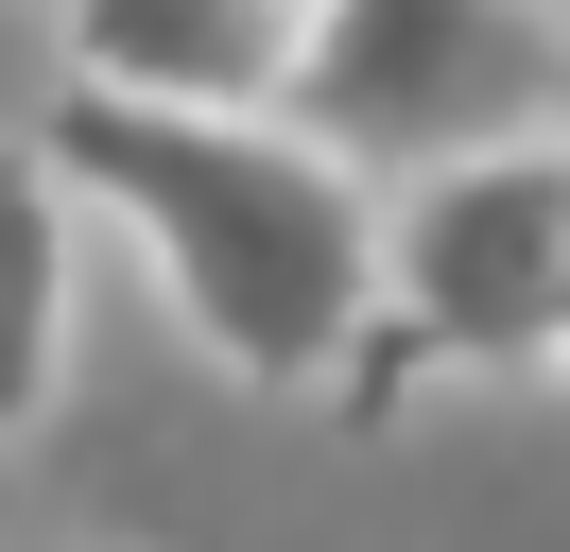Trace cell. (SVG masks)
I'll return each mask as SVG.
<instances>
[{"label": "cell", "instance_id": "6da1fadb", "mask_svg": "<svg viewBox=\"0 0 570 552\" xmlns=\"http://www.w3.org/2000/svg\"><path fill=\"white\" fill-rule=\"evenodd\" d=\"M36 156L70 172L87 225L139 241V276L174 294L208 363L277 379V397L346 379L363 310H381V172L363 156H328L277 103H121V87H70Z\"/></svg>", "mask_w": 570, "mask_h": 552}, {"label": "cell", "instance_id": "7a4b0ae2", "mask_svg": "<svg viewBox=\"0 0 570 552\" xmlns=\"http://www.w3.org/2000/svg\"><path fill=\"white\" fill-rule=\"evenodd\" d=\"M553 294H570V121L466 138V156L397 172V225H381V310H363L346 379H363V397H381L397 363L535 379V363H553Z\"/></svg>", "mask_w": 570, "mask_h": 552}, {"label": "cell", "instance_id": "3957f363", "mask_svg": "<svg viewBox=\"0 0 570 552\" xmlns=\"http://www.w3.org/2000/svg\"><path fill=\"white\" fill-rule=\"evenodd\" d=\"M277 121H312L363 172H432L466 138L570 121V18H535V0H312Z\"/></svg>", "mask_w": 570, "mask_h": 552}, {"label": "cell", "instance_id": "277c9868", "mask_svg": "<svg viewBox=\"0 0 570 552\" xmlns=\"http://www.w3.org/2000/svg\"><path fill=\"white\" fill-rule=\"evenodd\" d=\"M294 18L312 0H52L70 87H121V103H277Z\"/></svg>", "mask_w": 570, "mask_h": 552}, {"label": "cell", "instance_id": "5b68a950", "mask_svg": "<svg viewBox=\"0 0 570 552\" xmlns=\"http://www.w3.org/2000/svg\"><path fill=\"white\" fill-rule=\"evenodd\" d=\"M70 276H87V207H70V172L18 138V156H0V448L36 432L52 363H70Z\"/></svg>", "mask_w": 570, "mask_h": 552}, {"label": "cell", "instance_id": "8992f818", "mask_svg": "<svg viewBox=\"0 0 570 552\" xmlns=\"http://www.w3.org/2000/svg\"><path fill=\"white\" fill-rule=\"evenodd\" d=\"M553 379H570V294H553Z\"/></svg>", "mask_w": 570, "mask_h": 552}, {"label": "cell", "instance_id": "52a82bcc", "mask_svg": "<svg viewBox=\"0 0 570 552\" xmlns=\"http://www.w3.org/2000/svg\"><path fill=\"white\" fill-rule=\"evenodd\" d=\"M535 18H570V0H535Z\"/></svg>", "mask_w": 570, "mask_h": 552}]
</instances>
